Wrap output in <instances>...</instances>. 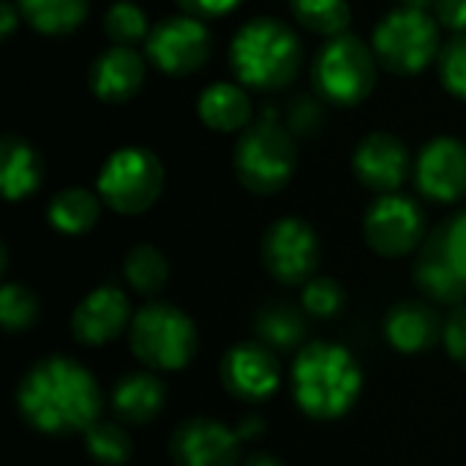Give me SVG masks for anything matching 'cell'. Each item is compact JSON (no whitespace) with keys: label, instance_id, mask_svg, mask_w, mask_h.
<instances>
[{"label":"cell","instance_id":"6da1fadb","mask_svg":"<svg viewBox=\"0 0 466 466\" xmlns=\"http://www.w3.org/2000/svg\"><path fill=\"white\" fill-rule=\"evenodd\" d=\"M16 407L27 426L49 437L85 434L101 420V388L93 374L71 358L33 363L16 385Z\"/></svg>","mask_w":466,"mask_h":466},{"label":"cell","instance_id":"7a4b0ae2","mask_svg":"<svg viewBox=\"0 0 466 466\" xmlns=\"http://www.w3.org/2000/svg\"><path fill=\"white\" fill-rule=\"evenodd\" d=\"M360 388V366L341 344L314 341L292 363V396L311 420H339L355 407Z\"/></svg>","mask_w":466,"mask_h":466},{"label":"cell","instance_id":"3957f363","mask_svg":"<svg viewBox=\"0 0 466 466\" xmlns=\"http://www.w3.org/2000/svg\"><path fill=\"white\" fill-rule=\"evenodd\" d=\"M229 66L243 87L273 93L298 79L303 68V44L281 19L257 16L232 35Z\"/></svg>","mask_w":466,"mask_h":466},{"label":"cell","instance_id":"277c9868","mask_svg":"<svg viewBox=\"0 0 466 466\" xmlns=\"http://www.w3.org/2000/svg\"><path fill=\"white\" fill-rule=\"evenodd\" d=\"M232 167L243 188L251 194H279L298 169V145L289 128L276 120V112L262 115L240 131L232 153Z\"/></svg>","mask_w":466,"mask_h":466},{"label":"cell","instance_id":"5b68a950","mask_svg":"<svg viewBox=\"0 0 466 466\" xmlns=\"http://www.w3.org/2000/svg\"><path fill=\"white\" fill-rule=\"evenodd\" d=\"M377 66L380 60L363 38L352 33L328 38L311 63L314 93L328 106H358L377 85Z\"/></svg>","mask_w":466,"mask_h":466},{"label":"cell","instance_id":"8992f818","mask_svg":"<svg viewBox=\"0 0 466 466\" xmlns=\"http://www.w3.org/2000/svg\"><path fill=\"white\" fill-rule=\"evenodd\" d=\"M131 352L156 371H177L197 355V328L180 309L169 303H147L131 319Z\"/></svg>","mask_w":466,"mask_h":466},{"label":"cell","instance_id":"52a82bcc","mask_svg":"<svg viewBox=\"0 0 466 466\" xmlns=\"http://www.w3.org/2000/svg\"><path fill=\"white\" fill-rule=\"evenodd\" d=\"M440 25L429 11L418 8H396L380 19L374 27L371 49L382 68L412 76L426 71L440 55Z\"/></svg>","mask_w":466,"mask_h":466},{"label":"cell","instance_id":"ba28073f","mask_svg":"<svg viewBox=\"0 0 466 466\" xmlns=\"http://www.w3.org/2000/svg\"><path fill=\"white\" fill-rule=\"evenodd\" d=\"M164 188V167L147 147L115 150L98 172V197L115 213L137 216L156 205Z\"/></svg>","mask_w":466,"mask_h":466},{"label":"cell","instance_id":"9c48e42d","mask_svg":"<svg viewBox=\"0 0 466 466\" xmlns=\"http://www.w3.org/2000/svg\"><path fill=\"white\" fill-rule=\"evenodd\" d=\"M259 254H262L265 270L276 281L289 284V287L311 281L322 259L317 232L303 218H295V216L279 218L265 229Z\"/></svg>","mask_w":466,"mask_h":466},{"label":"cell","instance_id":"30bf717a","mask_svg":"<svg viewBox=\"0 0 466 466\" xmlns=\"http://www.w3.org/2000/svg\"><path fill=\"white\" fill-rule=\"evenodd\" d=\"M145 55L158 71L169 76H188L210 60L213 35L202 19L188 14L167 16L153 25L145 41Z\"/></svg>","mask_w":466,"mask_h":466},{"label":"cell","instance_id":"8fae6325","mask_svg":"<svg viewBox=\"0 0 466 466\" xmlns=\"http://www.w3.org/2000/svg\"><path fill=\"white\" fill-rule=\"evenodd\" d=\"M426 218L415 199L404 194H382L363 218L366 243L380 257H407L423 240Z\"/></svg>","mask_w":466,"mask_h":466},{"label":"cell","instance_id":"7c38bea8","mask_svg":"<svg viewBox=\"0 0 466 466\" xmlns=\"http://www.w3.org/2000/svg\"><path fill=\"white\" fill-rule=\"evenodd\" d=\"M240 434L210 418H194L175 429L169 456L177 466H238Z\"/></svg>","mask_w":466,"mask_h":466},{"label":"cell","instance_id":"4fadbf2b","mask_svg":"<svg viewBox=\"0 0 466 466\" xmlns=\"http://www.w3.org/2000/svg\"><path fill=\"white\" fill-rule=\"evenodd\" d=\"M221 382L229 396L259 404L281 385V366L265 344H238L221 360Z\"/></svg>","mask_w":466,"mask_h":466},{"label":"cell","instance_id":"5bb4252c","mask_svg":"<svg viewBox=\"0 0 466 466\" xmlns=\"http://www.w3.org/2000/svg\"><path fill=\"white\" fill-rule=\"evenodd\" d=\"M352 169L366 188L377 194H396L412 172V156L396 134L374 131L355 147Z\"/></svg>","mask_w":466,"mask_h":466},{"label":"cell","instance_id":"9a60e30c","mask_svg":"<svg viewBox=\"0 0 466 466\" xmlns=\"http://www.w3.org/2000/svg\"><path fill=\"white\" fill-rule=\"evenodd\" d=\"M415 183L434 202L466 197V145L453 137L431 139L415 161Z\"/></svg>","mask_w":466,"mask_h":466},{"label":"cell","instance_id":"2e32d148","mask_svg":"<svg viewBox=\"0 0 466 466\" xmlns=\"http://www.w3.org/2000/svg\"><path fill=\"white\" fill-rule=\"evenodd\" d=\"M131 325V306L117 287H98L79 300L71 314V333L79 344L101 347Z\"/></svg>","mask_w":466,"mask_h":466},{"label":"cell","instance_id":"e0dca14e","mask_svg":"<svg viewBox=\"0 0 466 466\" xmlns=\"http://www.w3.org/2000/svg\"><path fill=\"white\" fill-rule=\"evenodd\" d=\"M145 74V57L134 46H109L93 60L87 71V85L98 101L126 104L142 90Z\"/></svg>","mask_w":466,"mask_h":466},{"label":"cell","instance_id":"ac0fdd59","mask_svg":"<svg viewBox=\"0 0 466 466\" xmlns=\"http://www.w3.org/2000/svg\"><path fill=\"white\" fill-rule=\"evenodd\" d=\"M44 180V161L38 150L19 134L0 139V188L8 202L27 199Z\"/></svg>","mask_w":466,"mask_h":466},{"label":"cell","instance_id":"d6986e66","mask_svg":"<svg viewBox=\"0 0 466 466\" xmlns=\"http://www.w3.org/2000/svg\"><path fill=\"white\" fill-rule=\"evenodd\" d=\"M385 336L399 352L415 355V352L431 350L442 339V325H440V317L434 314V309H429L426 303L407 300V303H399L388 314Z\"/></svg>","mask_w":466,"mask_h":466},{"label":"cell","instance_id":"ffe728a7","mask_svg":"<svg viewBox=\"0 0 466 466\" xmlns=\"http://www.w3.org/2000/svg\"><path fill=\"white\" fill-rule=\"evenodd\" d=\"M199 120L218 134H240L251 126V98L243 85L213 82L199 93Z\"/></svg>","mask_w":466,"mask_h":466},{"label":"cell","instance_id":"44dd1931","mask_svg":"<svg viewBox=\"0 0 466 466\" xmlns=\"http://www.w3.org/2000/svg\"><path fill=\"white\" fill-rule=\"evenodd\" d=\"M164 401H167L164 382L156 374H147V371L123 377L112 390L115 415L123 423H131V426H145L153 418H158V412L164 410Z\"/></svg>","mask_w":466,"mask_h":466},{"label":"cell","instance_id":"7402d4cb","mask_svg":"<svg viewBox=\"0 0 466 466\" xmlns=\"http://www.w3.org/2000/svg\"><path fill=\"white\" fill-rule=\"evenodd\" d=\"M415 281L429 298H434L440 303H461V300H466V279H461L451 268V262L445 259V254L440 248L437 235L429 238V243L423 246V251L418 257Z\"/></svg>","mask_w":466,"mask_h":466},{"label":"cell","instance_id":"603a6c76","mask_svg":"<svg viewBox=\"0 0 466 466\" xmlns=\"http://www.w3.org/2000/svg\"><path fill=\"white\" fill-rule=\"evenodd\" d=\"M101 216V202L93 191L71 186L49 199L46 218L63 235H85L96 227Z\"/></svg>","mask_w":466,"mask_h":466},{"label":"cell","instance_id":"cb8c5ba5","mask_svg":"<svg viewBox=\"0 0 466 466\" xmlns=\"http://www.w3.org/2000/svg\"><path fill=\"white\" fill-rule=\"evenodd\" d=\"M14 3L22 19L44 35H66L76 30L90 11V0H14Z\"/></svg>","mask_w":466,"mask_h":466},{"label":"cell","instance_id":"d4e9b609","mask_svg":"<svg viewBox=\"0 0 466 466\" xmlns=\"http://www.w3.org/2000/svg\"><path fill=\"white\" fill-rule=\"evenodd\" d=\"M254 330L259 336V341L265 347L273 350H289L295 344L303 341L306 336V319L303 314L289 306V303H268L265 309H259Z\"/></svg>","mask_w":466,"mask_h":466},{"label":"cell","instance_id":"484cf974","mask_svg":"<svg viewBox=\"0 0 466 466\" xmlns=\"http://www.w3.org/2000/svg\"><path fill=\"white\" fill-rule=\"evenodd\" d=\"M292 16L317 35L325 38H336L341 33H347L350 19H352V8L347 0H289Z\"/></svg>","mask_w":466,"mask_h":466},{"label":"cell","instance_id":"4316f807","mask_svg":"<svg viewBox=\"0 0 466 466\" xmlns=\"http://www.w3.org/2000/svg\"><path fill=\"white\" fill-rule=\"evenodd\" d=\"M123 276L139 295H156L169 279V262L156 246H134L123 259Z\"/></svg>","mask_w":466,"mask_h":466},{"label":"cell","instance_id":"83f0119b","mask_svg":"<svg viewBox=\"0 0 466 466\" xmlns=\"http://www.w3.org/2000/svg\"><path fill=\"white\" fill-rule=\"evenodd\" d=\"M85 451L101 466H123L131 459V437L123 426L98 420L85 431Z\"/></svg>","mask_w":466,"mask_h":466},{"label":"cell","instance_id":"f1b7e54d","mask_svg":"<svg viewBox=\"0 0 466 466\" xmlns=\"http://www.w3.org/2000/svg\"><path fill=\"white\" fill-rule=\"evenodd\" d=\"M150 30L153 27L147 25V14L131 0H117L104 14V33L112 46H134L139 41H147Z\"/></svg>","mask_w":466,"mask_h":466},{"label":"cell","instance_id":"f546056e","mask_svg":"<svg viewBox=\"0 0 466 466\" xmlns=\"http://www.w3.org/2000/svg\"><path fill=\"white\" fill-rule=\"evenodd\" d=\"M38 319V298L22 284H5L0 289V322L8 333L33 328Z\"/></svg>","mask_w":466,"mask_h":466},{"label":"cell","instance_id":"4dcf8cb0","mask_svg":"<svg viewBox=\"0 0 466 466\" xmlns=\"http://www.w3.org/2000/svg\"><path fill=\"white\" fill-rule=\"evenodd\" d=\"M344 289L339 281L314 276L303 287V309L314 317H336L344 309Z\"/></svg>","mask_w":466,"mask_h":466},{"label":"cell","instance_id":"1f68e13d","mask_svg":"<svg viewBox=\"0 0 466 466\" xmlns=\"http://www.w3.org/2000/svg\"><path fill=\"white\" fill-rule=\"evenodd\" d=\"M440 79L451 96L466 101V33L448 41L440 52Z\"/></svg>","mask_w":466,"mask_h":466},{"label":"cell","instance_id":"d6a6232c","mask_svg":"<svg viewBox=\"0 0 466 466\" xmlns=\"http://www.w3.org/2000/svg\"><path fill=\"white\" fill-rule=\"evenodd\" d=\"M325 126V101L322 98H311V96H300L287 115V128L292 131V137H317Z\"/></svg>","mask_w":466,"mask_h":466},{"label":"cell","instance_id":"836d02e7","mask_svg":"<svg viewBox=\"0 0 466 466\" xmlns=\"http://www.w3.org/2000/svg\"><path fill=\"white\" fill-rule=\"evenodd\" d=\"M434 235H437L440 248H442L445 259L451 262V268L461 279H466V210L453 216L448 224H442Z\"/></svg>","mask_w":466,"mask_h":466},{"label":"cell","instance_id":"e575fe53","mask_svg":"<svg viewBox=\"0 0 466 466\" xmlns=\"http://www.w3.org/2000/svg\"><path fill=\"white\" fill-rule=\"evenodd\" d=\"M442 341H445V350L448 355L459 363V366H466V306H459L445 328H442Z\"/></svg>","mask_w":466,"mask_h":466},{"label":"cell","instance_id":"d590c367","mask_svg":"<svg viewBox=\"0 0 466 466\" xmlns=\"http://www.w3.org/2000/svg\"><path fill=\"white\" fill-rule=\"evenodd\" d=\"M240 0H177V5L183 8V14L194 16V19H218L224 14H229Z\"/></svg>","mask_w":466,"mask_h":466},{"label":"cell","instance_id":"8d00e7d4","mask_svg":"<svg viewBox=\"0 0 466 466\" xmlns=\"http://www.w3.org/2000/svg\"><path fill=\"white\" fill-rule=\"evenodd\" d=\"M437 19L456 35L466 33V0H440Z\"/></svg>","mask_w":466,"mask_h":466},{"label":"cell","instance_id":"74e56055","mask_svg":"<svg viewBox=\"0 0 466 466\" xmlns=\"http://www.w3.org/2000/svg\"><path fill=\"white\" fill-rule=\"evenodd\" d=\"M19 19H22V14H19L16 3L14 0H3V5H0V38L3 41H8L14 35Z\"/></svg>","mask_w":466,"mask_h":466},{"label":"cell","instance_id":"f35d334b","mask_svg":"<svg viewBox=\"0 0 466 466\" xmlns=\"http://www.w3.org/2000/svg\"><path fill=\"white\" fill-rule=\"evenodd\" d=\"M235 431L240 434V440H254V437H259V434L265 431V426H262V420H259V418L248 415V418H243V420H240V426H238Z\"/></svg>","mask_w":466,"mask_h":466},{"label":"cell","instance_id":"ab89813d","mask_svg":"<svg viewBox=\"0 0 466 466\" xmlns=\"http://www.w3.org/2000/svg\"><path fill=\"white\" fill-rule=\"evenodd\" d=\"M243 466H284L279 459H273V456H268V453H254L251 459H246V464Z\"/></svg>","mask_w":466,"mask_h":466},{"label":"cell","instance_id":"60d3db41","mask_svg":"<svg viewBox=\"0 0 466 466\" xmlns=\"http://www.w3.org/2000/svg\"><path fill=\"white\" fill-rule=\"evenodd\" d=\"M407 8H418V11H429V8H437L440 0H401Z\"/></svg>","mask_w":466,"mask_h":466}]
</instances>
